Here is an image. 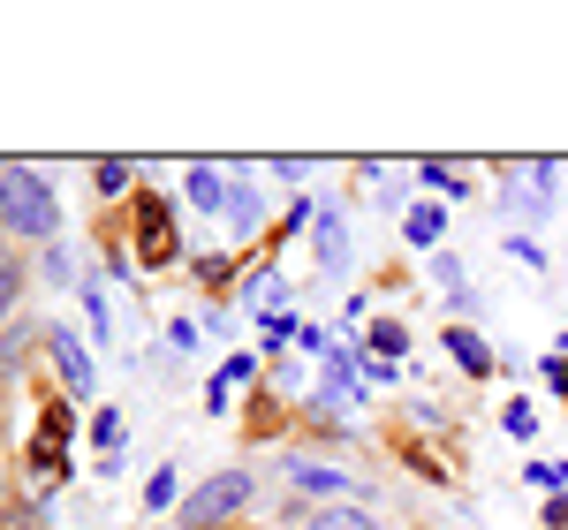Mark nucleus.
<instances>
[{
	"mask_svg": "<svg viewBox=\"0 0 568 530\" xmlns=\"http://www.w3.org/2000/svg\"><path fill=\"white\" fill-rule=\"evenodd\" d=\"M251 508H258V478L251 470H213V478H197V486L182 492L175 523L182 530H235Z\"/></svg>",
	"mask_w": 568,
	"mask_h": 530,
	"instance_id": "obj_2",
	"label": "nucleus"
},
{
	"mask_svg": "<svg viewBox=\"0 0 568 530\" xmlns=\"http://www.w3.org/2000/svg\"><path fill=\"white\" fill-rule=\"evenodd\" d=\"M227 190H235V182H227V167H213V160H197V167L182 175V197H190L197 213H227Z\"/></svg>",
	"mask_w": 568,
	"mask_h": 530,
	"instance_id": "obj_8",
	"label": "nucleus"
},
{
	"mask_svg": "<svg viewBox=\"0 0 568 530\" xmlns=\"http://www.w3.org/2000/svg\"><path fill=\"white\" fill-rule=\"evenodd\" d=\"M31 349H45V326L8 318V326H0V387H16V379L31 371Z\"/></svg>",
	"mask_w": 568,
	"mask_h": 530,
	"instance_id": "obj_7",
	"label": "nucleus"
},
{
	"mask_svg": "<svg viewBox=\"0 0 568 530\" xmlns=\"http://www.w3.org/2000/svg\"><path fill=\"white\" fill-rule=\"evenodd\" d=\"M136 175H144L136 160H99V167H91V190H99V197H130Z\"/></svg>",
	"mask_w": 568,
	"mask_h": 530,
	"instance_id": "obj_14",
	"label": "nucleus"
},
{
	"mask_svg": "<svg viewBox=\"0 0 568 530\" xmlns=\"http://www.w3.org/2000/svg\"><path fill=\"white\" fill-rule=\"evenodd\" d=\"M45 364H53V379H61V395H69V401H91L99 364H91V349L77 342V326H45Z\"/></svg>",
	"mask_w": 568,
	"mask_h": 530,
	"instance_id": "obj_5",
	"label": "nucleus"
},
{
	"mask_svg": "<svg viewBox=\"0 0 568 530\" xmlns=\"http://www.w3.org/2000/svg\"><path fill=\"white\" fill-rule=\"evenodd\" d=\"M311 258H318V273H326V281H342V273H349V221H342V205H334V197H318V205H311Z\"/></svg>",
	"mask_w": 568,
	"mask_h": 530,
	"instance_id": "obj_6",
	"label": "nucleus"
},
{
	"mask_svg": "<svg viewBox=\"0 0 568 530\" xmlns=\"http://www.w3.org/2000/svg\"><path fill=\"white\" fill-rule=\"evenodd\" d=\"M546 379H554V387H561V395H568V334H561V342H554V356H546Z\"/></svg>",
	"mask_w": 568,
	"mask_h": 530,
	"instance_id": "obj_22",
	"label": "nucleus"
},
{
	"mask_svg": "<svg viewBox=\"0 0 568 530\" xmlns=\"http://www.w3.org/2000/svg\"><path fill=\"white\" fill-rule=\"evenodd\" d=\"M53 251L61 243V197L39 167L23 160H0V251Z\"/></svg>",
	"mask_w": 568,
	"mask_h": 530,
	"instance_id": "obj_1",
	"label": "nucleus"
},
{
	"mask_svg": "<svg viewBox=\"0 0 568 530\" xmlns=\"http://www.w3.org/2000/svg\"><path fill=\"white\" fill-rule=\"evenodd\" d=\"M554 205H561V167H554V160H508V167H500V213L546 221Z\"/></svg>",
	"mask_w": 568,
	"mask_h": 530,
	"instance_id": "obj_4",
	"label": "nucleus"
},
{
	"mask_svg": "<svg viewBox=\"0 0 568 530\" xmlns=\"http://www.w3.org/2000/svg\"><path fill=\"white\" fill-rule=\"evenodd\" d=\"M31 288V265H23V251H0V326L16 318V296Z\"/></svg>",
	"mask_w": 568,
	"mask_h": 530,
	"instance_id": "obj_13",
	"label": "nucleus"
},
{
	"mask_svg": "<svg viewBox=\"0 0 568 530\" xmlns=\"http://www.w3.org/2000/svg\"><path fill=\"white\" fill-rule=\"evenodd\" d=\"M23 462H31V486H61V478H69V462H61V440H39L31 455H23Z\"/></svg>",
	"mask_w": 568,
	"mask_h": 530,
	"instance_id": "obj_16",
	"label": "nucleus"
},
{
	"mask_svg": "<svg viewBox=\"0 0 568 530\" xmlns=\"http://www.w3.org/2000/svg\"><path fill=\"white\" fill-rule=\"evenodd\" d=\"M304 425H311V432H318V440H349V417H342L334 401H318V395L304 401Z\"/></svg>",
	"mask_w": 568,
	"mask_h": 530,
	"instance_id": "obj_18",
	"label": "nucleus"
},
{
	"mask_svg": "<svg viewBox=\"0 0 568 530\" xmlns=\"http://www.w3.org/2000/svg\"><path fill=\"white\" fill-rule=\"evenodd\" d=\"M8 530H45V523H39V516H23V523H8Z\"/></svg>",
	"mask_w": 568,
	"mask_h": 530,
	"instance_id": "obj_27",
	"label": "nucleus"
},
{
	"mask_svg": "<svg viewBox=\"0 0 568 530\" xmlns=\"http://www.w3.org/2000/svg\"><path fill=\"white\" fill-rule=\"evenodd\" d=\"M439 235H447V221H439V205H417V213H409V243L439 258Z\"/></svg>",
	"mask_w": 568,
	"mask_h": 530,
	"instance_id": "obj_19",
	"label": "nucleus"
},
{
	"mask_svg": "<svg viewBox=\"0 0 568 530\" xmlns=\"http://www.w3.org/2000/svg\"><path fill=\"white\" fill-rule=\"evenodd\" d=\"M508 432H516V440H530V432H538V417H530V401H508Z\"/></svg>",
	"mask_w": 568,
	"mask_h": 530,
	"instance_id": "obj_23",
	"label": "nucleus"
},
{
	"mask_svg": "<svg viewBox=\"0 0 568 530\" xmlns=\"http://www.w3.org/2000/svg\"><path fill=\"white\" fill-rule=\"evenodd\" d=\"M281 486L296 492V500H311V508H334V500H349L364 478H349L334 455H311V447H288L281 455Z\"/></svg>",
	"mask_w": 568,
	"mask_h": 530,
	"instance_id": "obj_3",
	"label": "nucleus"
},
{
	"mask_svg": "<svg viewBox=\"0 0 568 530\" xmlns=\"http://www.w3.org/2000/svg\"><path fill=\"white\" fill-rule=\"evenodd\" d=\"M144 508H182V470H152V486H144Z\"/></svg>",
	"mask_w": 568,
	"mask_h": 530,
	"instance_id": "obj_20",
	"label": "nucleus"
},
{
	"mask_svg": "<svg viewBox=\"0 0 568 530\" xmlns=\"http://www.w3.org/2000/svg\"><path fill=\"white\" fill-rule=\"evenodd\" d=\"M409 530H439V523H409Z\"/></svg>",
	"mask_w": 568,
	"mask_h": 530,
	"instance_id": "obj_28",
	"label": "nucleus"
},
{
	"mask_svg": "<svg viewBox=\"0 0 568 530\" xmlns=\"http://www.w3.org/2000/svg\"><path fill=\"white\" fill-rule=\"evenodd\" d=\"M546 530H568V492H554V500H546Z\"/></svg>",
	"mask_w": 568,
	"mask_h": 530,
	"instance_id": "obj_26",
	"label": "nucleus"
},
{
	"mask_svg": "<svg viewBox=\"0 0 568 530\" xmlns=\"http://www.w3.org/2000/svg\"><path fill=\"white\" fill-rule=\"evenodd\" d=\"M91 440H99V447H122V409H99V417H91Z\"/></svg>",
	"mask_w": 568,
	"mask_h": 530,
	"instance_id": "obj_21",
	"label": "nucleus"
},
{
	"mask_svg": "<svg viewBox=\"0 0 568 530\" xmlns=\"http://www.w3.org/2000/svg\"><path fill=\"white\" fill-rule=\"evenodd\" d=\"M168 349H197V318H175L168 326Z\"/></svg>",
	"mask_w": 568,
	"mask_h": 530,
	"instance_id": "obj_25",
	"label": "nucleus"
},
{
	"mask_svg": "<svg viewBox=\"0 0 568 530\" xmlns=\"http://www.w3.org/2000/svg\"><path fill=\"white\" fill-rule=\"evenodd\" d=\"M364 182H372V197H379V205H387V213H402V205H409V182L394 175V167H379V160H372V167H364Z\"/></svg>",
	"mask_w": 568,
	"mask_h": 530,
	"instance_id": "obj_17",
	"label": "nucleus"
},
{
	"mask_svg": "<svg viewBox=\"0 0 568 530\" xmlns=\"http://www.w3.org/2000/svg\"><path fill=\"white\" fill-rule=\"evenodd\" d=\"M304 530H387V523L364 500H334V508H304Z\"/></svg>",
	"mask_w": 568,
	"mask_h": 530,
	"instance_id": "obj_9",
	"label": "nucleus"
},
{
	"mask_svg": "<svg viewBox=\"0 0 568 530\" xmlns=\"http://www.w3.org/2000/svg\"><path fill=\"white\" fill-rule=\"evenodd\" d=\"M45 281H53V288H84L91 273H84V258H77L69 243H53V251H45Z\"/></svg>",
	"mask_w": 568,
	"mask_h": 530,
	"instance_id": "obj_15",
	"label": "nucleus"
},
{
	"mask_svg": "<svg viewBox=\"0 0 568 530\" xmlns=\"http://www.w3.org/2000/svg\"><path fill=\"white\" fill-rule=\"evenodd\" d=\"M258 221H265L258 182H235V190H227V227H235V235H258Z\"/></svg>",
	"mask_w": 568,
	"mask_h": 530,
	"instance_id": "obj_12",
	"label": "nucleus"
},
{
	"mask_svg": "<svg viewBox=\"0 0 568 530\" xmlns=\"http://www.w3.org/2000/svg\"><path fill=\"white\" fill-rule=\"evenodd\" d=\"M265 175H281V182H311V175H318V167H311V160H273Z\"/></svg>",
	"mask_w": 568,
	"mask_h": 530,
	"instance_id": "obj_24",
	"label": "nucleus"
},
{
	"mask_svg": "<svg viewBox=\"0 0 568 530\" xmlns=\"http://www.w3.org/2000/svg\"><path fill=\"white\" fill-rule=\"evenodd\" d=\"M439 342H447V356H455V364H463L470 379H485V371H493V349H485V334H478V326H447Z\"/></svg>",
	"mask_w": 568,
	"mask_h": 530,
	"instance_id": "obj_11",
	"label": "nucleus"
},
{
	"mask_svg": "<svg viewBox=\"0 0 568 530\" xmlns=\"http://www.w3.org/2000/svg\"><path fill=\"white\" fill-rule=\"evenodd\" d=\"M136 213H144V235H136V243H144V265H168V258H175V235H168V205L136 190Z\"/></svg>",
	"mask_w": 568,
	"mask_h": 530,
	"instance_id": "obj_10",
	"label": "nucleus"
}]
</instances>
